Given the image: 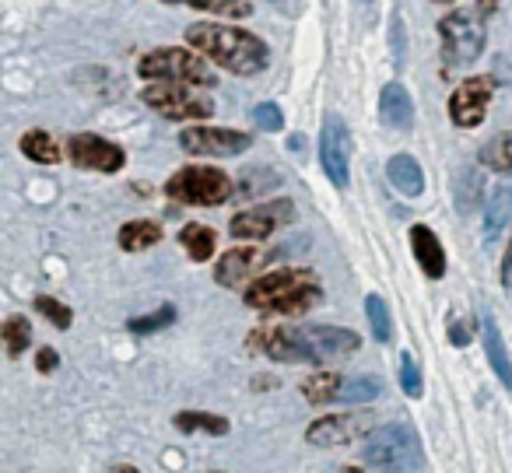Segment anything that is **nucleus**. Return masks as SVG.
I'll use <instances>...</instances> for the list:
<instances>
[{"label":"nucleus","instance_id":"20e7f679","mask_svg":"<svg viewBox=\"0 0 512 473\" xmlns=\"http://www.w3.org/2000/svg\"><path fill=\"white\" fill-rule=\"evenodd\" d=\"M137 74L148 81H176V85H214L211 67L204 64L200 53L179 50V46H158V50L144 53Z\"/></svg>","mask_w":512,"mask_h":473},{"label":"nucleus","instance_id":"c03bdc74","mask_svg":"<svg viewBox=\"0 0 512 473\" xmlns=\"http://www.w3.org/2000/svg\"><path fill=\"white\" fill-rule=\"evenodd\" d=\"M362 4H369V0H362Z\"/></svg>","mask_w":512,"mask_h":473},{"label":"nucleus","instance_id":"b1692460","mask_svg":"<svg viewBox=\"0 0 512 473\" xmlns=\"http://www.w3.org/2000/svg\"><path fill=\"white\" fill-rule=\"evenodd\" d=\"M22 155H29L32 162H39V165H53V162H60V144L53 141L46 130H29V134L22 137Z\"/></svg>","mask_w":512,"mask_h":473},{"label":"nucleus","instance_id":"c85d7f7f","mask_svg":"<svg viewBox=\"0 0 512 473\" xmlns=\"http://www.w3.org/2000/svg\"><path fill=\"white\" fill-rule=\"evenodd\" d=\"M162 4H183V8L214 11V15H228V18H246L253 11L246 0H162Z\"/></svg>","mask_w":512,"mask_h":473},{"label":"nucleus","instance_id":"ddd939ff","mask_svg":"<svg viewBox=\"0 0 512 473\" xmlns=\"http://www.w3.org/2000/svg\"><path fill=\"white\" fill-rule=\"evenodd\" d=\"M260 347L271 354L274 361H288V365H313L320 361V354L313 351V344L306 340L302 330H260Z\"/></svg>","mask_w":512,"mask_h":473},{"label":"nucleus","instance_id":"412c9836","mask_svg":"<svg viewBox=\"0 0 512 473\" xmlns=\"http://www.w3.org/2000/svg\"><path fill=\"white\" fill-rule=\"evenodd\" d=\"M386 179L397 186V193H404L411 200L425 193V172H421V165L411 155H393L386 162Z\"/></svg>","mask_w":512,"mask_h":473},{"label":"nucleus","instance_id":"f704fd0d","mask_svg":"<svg viewBox=\"0 0 512 473\" xmlns=\"http://www.w3.org/2000/svg\"><path fill=\"white\" fill-rule=\"evenodd\" d=\"M36 309L43 312L46 319H50L57 330H67L71 326V309H67L64 302H57V298H46V295H39L36 298Z\"/></svg>","mask_w":512,"mask_h":473},{"label":"nucleus","instance_id":"6ab92c4d","mask_svg":"<svg viewBox=\"0 0 512 473\" xmlns=\"http://www.w3.org/2000/svg\"><path fill=\"white\" fill-rule=\"evenodd\" d=\"M306 333V340L313 344V351L320 354V358H341V354H351V351H358V333H351V330H341V326H309V330H302Z\"/></svg>","mask_w":512,"mask_h":473},{"label":"nucleus","instance_id":"ea45409f","mask_svg":"<svg viewBox=\"0 0 512 473\" xmlns=\"http://www.w3.org/2000/svg\"><path fill=\"white\" fill-rule=\"evenodd\" d=\"M449 340H453V344H470V333H467V326L463 323H456V326H449Z\"/></svg>","mask_w":512,"mask_h":473},{"label":"nucleus","instance_id":"c756f323","mask_svg":"<svg viewBox=\"0 0 512 473\" xmlns=\"http://www.w3.org/2000/svg\"><path fill=\"white\" fill-rule=\"evenodd\" d=\"M176 424L183 431H211V435H225L228 431V421L225 417H214V414H197V410H183L176 417Z\"/></svg>","mask_w":512,"mask_h":473},{"label":"nucleus","instance_id":"473e14b6","mask_svg":"<svg viewBox=\"0 0 512 473\" xmlns=\"http://www.w3.org/2000/svg\"><path fill=\"white\" fill-rule=\"evenodd\" d=\"M302 389H306V396L313 403H327L341 396V379H337V375H316V379H309Z\"/></svg>","mask_w":512,"mask_h":473},{"label":"nucleus","instance_id":"c9c22d12","mask_svg":"<svg viewBox=\"0 0 512 473\" xmlns=\"http://www.w3.org/2000/svg\"><path fill=\"white\" fill-rule=\"evenodd\" d=\"M400 386H404V393L407 396H414V400H418L421 396V372H418V361L411 358V354H404V358H400Z\"/></svg>","mask_w":512,"mask_h":473},{"label":"nucleus","instance_id":"f03ea898","mask_svg":"<svg viewBox=\"0 0 512 473\" xmlns=\"http://www.w3.org/2000/svg\"><path fill=\"white\" fill-rule=\"evenodd\" d=\"M320 302V284L309 270H278V274L256 277L246 288L249 309H274V312H302Z\"/></svg>","mask_w":512,"mask_h":473},{"label":"nucleus","instance_id":"6e6552de","mask_svg":"<svg viewBox=\"0 0 512 473\" xmlns=\"http://www.w3.org/2000/svg\"><path fill=\"white\" fill-rule=\"evenodd\" d=\"M320 162H323V172L327 179L337 186V190H348L351 183V137H348V127H344L341 116H327L323 120V134H320Z\"/></svg>","mask_w":512,"mask_h":473},{"label":"nucleus","instance_id":"72a5a7b5","mask_svg":"<svg viewBox=\"0 0 512 473\" xmlns=\"http://www.w3.org/2000/svg\"><path fill=\"white\" fill-rule=\"evenodd\" d=\"M4 340H8V351H11V354H22L25 347H29V340H32L29 319L11 316L8 323H4Z\"/></svg>","mask_w":512,"mask_h":473},{"label":"nucleus","instance_id":"5701e85b","mask_svg":"<svg viewBox=\"0 0 512 473\" xmlns=\"http://www.w3.org/2000/svg\"><path fill=\"white\" fill-rule=\"evenodd\" d=\"M158 239H162V228H158L155 221H127V225L120 228V246L127 249V253L155 246Z\"/></svg>","mask_w":512,"mask_h":473},{"label":"nucleus","instance_id":"7ed1b4c3","mask_svg":"<svg viewBox=\"0 0 512 473\" xmlns=\"http://www.w3.org/2000/svg\"><path fill=\"white\" fill-rule=\"evenodd\" d=\"M362 459L379 473H414L425 463V452L411 424H386L365 438Z\"/></svg>","mask_w":512,"mask_h":473},{"label":"nucleus","instance_id":"a878e982","mask_svg":"<svg viewBox=\"0 0 512 473\" xmlns=\"http://www.w3.org/2000/svg\"><path fill=\"white\" fill-rule=\"evenodd\" d=\"M281 186V176L274 169H264V165H256V169L242 172L239 186H235V197H256V193H264V190H278Z\"/></svg>","mask_w":512,"mask_h":473},{"label":"nucleus","instance_id":"0eeeda50","mask_svg":"<svg viewBox=\"0 0 512 473\" xmlns=\"http://www.w3.org/2000/svg\"><path fill=\"white\" fill-rule=\"evenodd\" d=\"M144 102L165 120H207L214 113L211 99L190 92L186 85H176V81H158V85L144 88Z\"/></svg>","mask_w":512,"mask_h":473},{"label":"nucleus","instance_id":"9b49d317","mask_svg":"<svg viewBox=\"0 0 512 473\" xmlns=\"http://www.w3.org/2000/svg\"><path fill=\"white\" fill-rule=\"evenodd\" d=\"M253 144V137L239 134V130H218V127H190L179 134V148L186 155H214V158H228V155H242V151Z\"/></svg>","mask_w":512,"mask_h":473},{"label":"nucleus","instance_id":"79ce46f5","mask_svg":"<svg viewBox=\"0 0 512 473\" xmlns=\"http://www.w3.org/2000/svg\"><path fill=\"white\" fill-rule=\"evenodd\" d=\"M495 8H498V0H477V11H481V18L491 15Z\"/></svg>","mask_w":512,"mask_h":473},{"label":"nucleus","instance_id":"2f4dec72","mask_svg":"<svg viewBox=\"0 0 512 473\" xmlns=\"http://www.w3.org/2000/svg\"><path fill=\"white\" fill-rule=\"evenodd\" d=\"M383 382L379 379H351V382H341V396L337 400L344 403H365V400H376Z\"/></svg>","mask_w":512,"mask_h":473},{"label":"nucleus","instance_id":"7c9ffc66","mask_svg":"<svg viewBox=\"0 0 512 473\" xmlns=\"http://www.w3.org/2000/svg\"><path fill=\"white\" fill-rule=\"evenodd\" d=\"M172 319H176V309H172V305H158L155 312H148V316H137V319H130V333H155V330H165V326L172 323Z\"/></svg>","mask_w":512,"mask_h":473},{"label":"nucleus","instance_id":"4c0bfd02","mask_svg":"<svg viewBox=\"0 0 512 473\" xmlns=\"http://www.w3.org/2000/svg\"><path fill=\"white\" fill-rule=\"evenodd\" d=\"M53 368H57V351L43 347V351H39V372H53Z\"/></svg>","mask_w":512,"mask_h":473},{"label":"nucleus","instance_id":"aec40b11","mask_svg":"<svg viewBox=\"0 0 512 473\" xmlns=\"http://www.w3.org/2000/svg\"><path fill=\"white\" fill-rule=\"evenodd\" d=\"M512 221V183H498L488 193V207H484V239L495 242Z\"/></svg>","mask_w":512,"mask_h":473},{"label":"nucleus","instance_id":"58836bf2","mask_svg":"<svg viewBox=\"0 0 512 473\" xmlns=\"http://www.w3.org/2000/svg\"><path fill=\"white\" fill-rule=\"evenodd\" d=\"M393 50H397V60H404V25H400V18H393Z\"/></svg>","mask_w":512,"mask_h":473},{"label":"nucleus","instance_id":"423d86ee","mask_svg":"<svg viewBox=\"0 0 512 473\" xmlns=\"http://www.w3.org/2000/svg\"><path fill=\"white\" fill-rule=\"evenodd\" d=\"M442 36V57L449 67H467L481 57L484 50V18L474 11H453L439 22Z\"/></svg>","mask_w":512,"mask_h":473},{"label":"nucleus","instance_id":"37998d69","mask_svg":"<svg viewBox=\"0 0 512 473\" xmlns=\"http://www.w3.org/2000/svg\"><path fill=\"white\" fill-rule=\"evenodd\" d=\"M439 4H449V0H439Z\"/></svg>","mask_w":512,"mask_h":473},{"label":"nucleus","instance_id":"a211bd4d","mask_svg":"<svg viewBox=\"0 0 512 473\" xmlns=\"http://www.w3.org/2000/svg\"><path fill=\"white\" fill-rule=\"evenodd\" d=\"M379 116H383V123L393 130L414 127V102L400 81H390V85L383 88V95H379Z\"/></svg>","mask_w":512,"mask_h":473},{"label":"nucleus","instance_id":"f257e3e1","mask_svg":"<svg viewBox=\"0 0 512 473\" xmlns=\"http://www.w3.org/2000/svg\"><path fill=\"white\" fill-rule=\"evenodd\" d=\"M186 43L204 53L211 64L225 67L228 74H239V78H253L271 60L264 39H256L246 29H235V25H190Z\"/></svg>","mask_w":512,"mask_h":473},{"label":"nucleus","instance_id":"e433bc0d","mask_svg":"<svg viewBox=\"0 0 512 473\" xmlns=\"http://www.w3.org/2000/svg\"><path fill=\"white\" fill-rule=\"evenodd\" d=\"M253 123L260 130H281L285 127V116H281V109L274 106V102H260V106L253 109Z\"/></svg>","mask_w":512,"mask_h":473},{"label":"nucleus","instance_id":"f8f14e48","mask_svg":"<svg viewBox=\"0 0 512 473\" xmlns=\"http://www.w3.org/2000/svg\"><path fill=\"white\" fill-rule=\"evenodd\" d=\"M67 155H71L74 165L95 169V172H120L123 162H127L123 148L109 144L106 137H99V134H74L71 144H67Z\"/></svg>","mask_w":512,"mask_h":473},{"label":"nucleus","instance_id":"1a4fd4ad","mask_svg":"<svg viewBox=\"0 0 512 473\" xmlns=\"http://www.w3.org/2000/svg\"><path fill=\"white\" fill-rule=\"evenodd\" d=\"M295 218V204L288 197H278L271 200V204H260V207H249V211H239L232 218V235L235 239H267V235H274L281 225H288V221Z\"/></svg>","mask_w":512,"mask_h":473},{"label":"nucleus","instance_id":"39448f33","mask_svg":"<svg viewBox=\"0 0 512 473\" xmlns=\"http://www.w3.org/2000/svg\"><path fill=\"white\" fill-rule=\"evenodd\" d=\"M165 193L172 200H179V204L214 207V204H225L228 197H235V186L225 172L207 169V165H190V169H179L165 183Z\"/></svg>","mask_w":512,"mask_h":473},{"label":"nucleus","instance_id":"dca6fc26","mask_svg":"<svg viewBox=\"0 0 512 473\" xmlns=\"http://www.w3.org/2000/svg\"><path fill=\"white\" fill-rule=\"evenodd\" d=\"M411 249H414V260H418V267L425 270L428 281H439V277L446 274V253H442V242L432 228L414 225L411 228Z\"/></svg>","mask_w":512,"mask_h":473},{"label":"nucleus","instance_id":"f3484780","mask_svg":"<svg viewBox=\"0 0 512 473\" xmlns=\"http://www.w3.org/2000/svg\"><path fill=\"white\" fill-rule=\"evenodd\" d=\"M481 340H484V354H488L495 375L502 379L505 389H512V361H509V351H505L502 333H498V323H495V316H491L488 305H481Z\"/></svg>","mask_w":512,"mask_h":473},{"label":"nucleus","instance_id":"393cba45","mask_svg":"<svg viewBox=\"0 0 512 473\" xmlns=\"http://www.w3.org/2000/svg\"><path fill=\"white\" fill-rule=\"evenodd\" d=\"M179 242H183V249L190 253L193 263H204L214 256V232L204 225H186L183 232H179Z\"/></svg>","mask_w":512,"mask_h":473},{"label":"nucleus","instance_id":"9d476101","mask_svg":"<svg viewBox=\"0 0 512 473\" xmlns=\"http://www.w3.org/2000/svg\"><path fill=\"white\" fill-rule=\"evenodd\" d=\"M495 95V81L491 78H467L453 95H449V120L463 130H474L488 116V102Z\"/></svg>","mask_w":512,"mask_h":473},{"label":"nucleus","instance_id":"bb28decb","mask_svg":"<svg viewBox=\"0 0 512 473\" xmlns=\"http://www.w3.org/2000/svg\"><path fill=\"white\" fill-rule=\"evenodd\" d=\"M365 316H369V333L379 340V344H390L393 337V319H390V309L379 295H369L365 298Z\"/></svg>","mask_w":512,"mask_h":473},{"label":"nucleus","instance_id":"a19ab883","mask_svg":"<svg viewBox=\"0 0 512 473\" xmlns=\"http://www.w3.org/2000/svg\"><path fill=\"white\" fill-rule=\"evenodd\" d=\"M502 284H505V288H512V246H509V253H505V263H502Z\"/></svg>","mask_w":512,"mask_h":473},{"label":"nucleus","instance_id":"cd10ccee","mask_svg":"<svg viewBox=\"0 0 512 473\" xmlns=\"http://www.w3.org/2000/svg\"><path fill=\"white\" fill-rule=\"evenodd\" d=\"M481 162L495 172H512V134H498L484 144Z\"/></svg>","mask_w":512,"mask_h":473},{"label":"nucleus","instance_id":"4be33fe9","mask_svg":"<svg viewBox=\"0 0 512 473\" xmlns=\"http://www.w3.org/2000/svg\"><path fill=\"white\" fill-rule=\"evenodd\" d=\"M481 190H484V176L477 165H463L460 176L453 183V200L460 214H474V207L481 204Z\"/></svg>","mask_w":512,"mask_h":473},{"label":"nucleus","instance_id":"4468645a","mask_svg":"<svg viewBox=\"0 0 512 473\" xmlns=\"http://www.w3.org/2000/svg\"><path fill=\"white\" fill-rule=\"evenodd\" d=\"M271 256H274L271 249H228L218 260V267H214V281H218L221 288H235V284H242L246 277H256V270L264 267Z\"/></svg>","mask_w":512,"mask_h":473},{"label":"nucleus","instance_id":"2eb2a0df","mask_svg":"<svg viewBox=\"0 0 512 473\" xmlns=\"http://www.w3.org/2000/svg\"><path fill=\"white\" fill-rule=\"evenodd\" d=\"M365 431V417L362 414H348V417H320L313 428L306 431V438L313 445H348L355 435Z\"/></svg>","mask_w":512,"mask_h":473}]
</instances>
